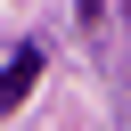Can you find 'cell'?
Returning <instances> with one entry per match:
<instances>
[{
    "mask_svg": "<svg viewBox=\"0 0 131 131\" xmlns=\"http://www.w3.org/2000/svg\"><path fill=\"white\" fill-rule=\"evenodd\" d=\"M33 82H41V49H16V57L0 66V115H16V106L33 98Z\"/></svg>",
    "mask_w": 131,
    "mask_h": 131,
    "instance_id": "obj_1",
    "label": "cell"
}]
</instances>
